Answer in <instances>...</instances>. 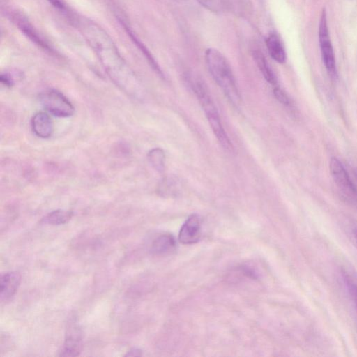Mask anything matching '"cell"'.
Segmentation results:
<instances>
[{
    "mask_svg": "<svg viewBox=\"0 0 357 357\" xmlns=\"http://www.w3.org/2000/svg\"><path fill=\"white\" fill-rule=\"evenodd\" d=\"M79 27L111 80L130 98H139V82L109 36L98 24L82 20Z\"/></svg>",
    "mask_w": 357,
    "mask_h": 357,
    "instance_id": "obj_1",
    "label": "cell"
},
{
    "mask_svg": "<svg viewBox=\"0 0 357 357\" xmlns=\"http://www.w3.org/2000/svg\"><path fill=\"white\" fill-rule=\"evenodd\" d=\"M204 56L213 79L222 89L230 102L238 106L241 102V95L227 59L219 50L213 47L206 49Z\"/></svg>",
    "mask_w": 357,
    "mask_h": 357,
    "instance_id": "obj_2",
    "label": "cell"
},
{
    "mask_svg": "<svg viewBox=\"0 0 357 357\" xmlns=\"http://www.w3.org/2000/svg\"><path fill=\"white\" fill-rule=\"evenodd\" d=\"M191 88L198 98L217 139L222 146L227 151H232L233 146L222 125L221 120L204 82L199 77L188 79Z\"/></svg>",
    "mask_w": 357,
    "mask_h": 357,
    "instance_id": "obj_3",
    "label": "cell"
},
{
    "mask_svg": "<svg viewBox=\"0 0 357 357\" xmlns=\"http://www.w3.org/2000/svg\"><path fill=\"white\" fill-rule=\"evenodd\" d=\"M43 107L50 114L58 117H69L74 114L75 108L71 102L60 91L49 89L39 96Z\"/></svg>",
    "mask_w": 357,
    "mask_h": 357,
    "instance_id": "obj_4",
    "label": "cell"
},
{
    "mask_svg": "<svg viewBox=\"0 0 357 357\" xmlns=\"http://www.w3.org/2000/svg\"><path fill=\"white\" fill-rule=\"evenodd\" d=\"M318 35L321 54L325 68L331 76L335 77L337 75L335 59L325 9H323L321 14Z\"/></svg>",
    "mask_w": 357,
    "mask_h": 357,
    "instance_id": "obj_5",
    "label": "cell"
},
{
    "mask_svg": "<svg viewBox=\"0 0 357 357\" xmlns=\"http://www.w3.org/2000/svg\"><path fill=\"white\" fill-rule=\"evenodd\" d=\"M330 172L340 190L351 199H357V189L340 161L333 157L330 160Z\"/></svg>",
    "mask_w": 357,
    "mask_h": 357,
    "instance_id": "obj_6",
    "label": "cell"
},
{
    "mask_svg": "<svg viewBox=\"0 0 357 357\" xmlns=\"http://www.w3.org/2000/svg\"><path fill=\"white\" fill-rule=\"evenodd\" d=\"M201 236V219L197 214L190 215L182 225L178 239L183 244L197 242Z\"/></svg>",
    "mask_w": 357,
    "mask_h": 357,
    "instance_id": "obj_7",
    "label": "cell"
},
{
    "mask_svg": "<svg viewBox=\"0 0 357 357\" xmlns=\"http://www.w3.org/2000/svg\"><path fill=\"white\" fill-rule=\"evenodd\" d=\"M82 335L79 328L73 326L68 329L59 356H77L82 349Z\"/></svg>",
    "mask_w": 357,
    "mask_h": 357,
    "instance_id": "obj_8",
    "label": "cell"
},
{
    "mask_svg": "<svg viewBox=\"0 0 357 357\" xmlns=\"http://www.w3.org/2000/svg\"><path fill=\"white\" fill-rule=\"evenodd\" d=\"M21 282V277L17 271H8L0 278V298L7 301L13 297L17 291Z\"/></svg>",
    "mask_w": 357,
    "mask_h": 357,
    "instance_id": "obj_9",
    "label": "cell"
},
{
    "mask_svg": "<svg viewBox=\"0 0 357 357\" xmlns=\"http://www.w3.org/2000/svg\"><path fill=\"white\" fill-rule=\"evenodd\" d=\"M31 128L36 136L43 139L50 137L54 131L52 119L46 112H43L33 115L31 119Z\"/></svg>",
    "mask_w": 357,
    "mask_h": 357,
    "instance_id": "obj_10",
    "label": "cell"
},
{
    "mask_svg": "<svg viewBox=\"0 0 357 357\" xmlns=\"http://www.w3.org/2000/svg\"><path fill=\"white\" fill-rule=\"evenodd\" d=\"M266 45L271 58L279 63L286 61L287 54L284 45L275 33H270L266 38Z\"/></svg>",
    "mask_w": 357,
    "mask_h": 357,
    "instance_id": "obj_11",
    "label": "cell"
},
{
    "mask_svg": "<svg viewBox=\"0 0 357 357\" xmlns=\"http://www.w3.org/2000/svg\"><path fill=\"white\" fill-rule=\"evenodd\" d=\"M252 56L264 79L273 86L277 84V78L263 52L258 48L252 50Z\"/></svg>",
    "mask_w": 357,
    "mask_h": 357,
    "instance_id": "obj_12",
    "label": "cell"
},
{
    "mask_svg": "<svg viewBox=\"0 0 357 357\" xmlns=\"http://www.w3.org/2000/svg\"><path fill=\"white\" fill-rule=\"evenodd\" d=\"M175 245V240L171 234H162L153 241L151 252L154 255L167 254L172 251Z\"/></svg>",
    "mask_w": 357,
    "mask_h": 357,
    "instance_id": "obj_13",
    "label": "cell"
},
{
    "mask_svg": "<svg viewBox=\"0 0 357 357\" xmlns=\"http://www.w3.org/2000/svg\"><path fill=\"white\" fill-rule=\"evenodd\" d=\"M73 215V213L70 211L57 209L47 213L42 219V222L51 225H63L68 222Z\"/></svg>",
    "mask_w": 357,
    "mask_h": 357,
    "instance_id": "obj_14",
    "label": "cell"
},
{
    "mask_svg": "<svg viewBox=\"0 0 357 357\" xmlns=\"http://www.w3.org/2000/svg\"><path fill=\"white\" fill-rule=\"evenodd\" d=\"M342 278L347 292L357 313V279L347 271H343Z\"/></svg>",
    "mask_w": 357,
    "mask_h": 357,
    "instance_id": "obj_15",
    "label": "cell"
},
{
    "mask_svg": "<svg viewBox=\"0 0 357 357\" xmlns=\"http://www.w3.org/2000/svg\"><path fill=\"white\" fill-rule=\"evenodd\" d=\"M148 160L151 166L158 172H162L165 168V155L162 149L154 148L148 153Z\"/></svg>",
    "mask_w": 357,
    "mask_h": 357,
    "instance_id": "obj_16",
    "label": "cell"
},
{
    "mask_svg": "<svg viewBox=\"0 0 357 357\" xmlns=\"http://www.w3.org/2000/svg\"><path fill=\"white\" fill-rule=\"evenodd\" d=\"M203 7L207 10L218 13L225 8L224 0H197Z\"/></svg>",
    "mask_w": 357,
    "mask_h": 357,
    "instance_id": "obj_17",
    "label": "cell"
},
{
    "mask_svg": "<svg viewBox=\"0 0 357 357\" xmlns=\"http://www.w3.org/2000/svg\"><path fill=\"white\" fill-rule=\"evenodd\" d=\"M273 94L275 98L281 103L285 105H289L290 101L287 95L279 87L275 86L273 89Z\"/></svg>",
    "mask_w": 357,
    "mask_h": 357,
    "instance_id": "obj_18",
    "label": "cell"
},
{
    "mask_svg": "<svg viewBox=\"0 0 357 357\" xmlns=\"http://www.w3.org/2000/svg\"><path fill=\"white\" fill-rule=\"evenodd\" d=\"M1 82L5 86L8 87H11L14 84L13 78L8 74H1Z\"/></svg>",
    "mask_w": 357,
    "mask_h": 357,
    "instance_id": "obj_19",
    "label": "cell"
},
{
    "mask_svg": "<svg viewBox=\"0 0 357 357\" xmlns=\"http://www.w3.org/2000/svg\"><path fill=\"white\" fill-rule=\"evenodd\" d=\"M142 354V351L140 349L137 347H132L130 350H128L126 354L124 355V356H140Z\"/></svg>",
    "mask_w": 357,
    "mask_h": 357,
    "instance_id": "obj_20",
    "label": "cell"
},
{
    "mask_svg": "<svg viewBox=\"0 0 357 357\" xmlns=\"http://www.w3.org/2000/svg\"><path fill=\"white\" fill-rule=\"evenodd\" d=\"M356 176H357V172H356Z\"/></svg>",
    "mask_w": 357,
    "mask_h": 357,
    "instance_id": "obj_21",
    "label": "cell"
}]
</instances>
